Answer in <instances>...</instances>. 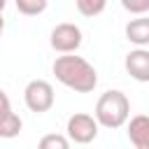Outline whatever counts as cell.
<instances>
[{
  "label": "cell",
  "mask_w": 149,
  "mask_h": 149,
  "mask_svg": "<svg viewBox=\"0 0 149 149\" xmlns=\"http://www.w3.org/2000/svg\"><path fill=\"white\" fill-rule=\"evenodd\" d=\"M121 7L130 14H137V16H147L149 12V0H121Z\"/></svg>",
  "instance_id": "obj_13"
},
{
  "label": "cell",
  "mask_w": 149,
  "mask_h": 149,
  "mask_svg": "<svg viewBox=\"0 0 149 149\" xmlns=\"http://www.w3.org/2000/svg\"><path fill=\"white\" fill-rule=\"evenodd\" d=\"M54 100H56V93H54V86L47 79H30L23 88V102L35 114L49 112L54 107Z\"/></svg>",
  "instance_id": "obj_3"
},
{
  "label": "cell",
  "mask_w": 149,
  "mask_h": 149,
  "mask_svg": "<svg viewBox=\"0 0 149 149\" xmlns=\"http://www.w3.org/2000/svg\"><path fill=\"white\" fill-rule=\"evenodd\" d=\"M5 7H7V2H5V0H0V16H2V12H5Z\"/></svg>",
  "instance_id": "obj_15"
},
{
  "label": "cell",
  "mask_w": 149,
  "mask_h": 149,
  "mask_svg": "<svg viewBox=\"0 0 149 149\" xmlns=\"http://www.w3.org/2000/svg\"><path fill=\"white\" fill-rule=\"evenodd\" d=\"M37 149H70V140L63 133H47L40 137Z\"/></svg>",
  "instance_id": "obj_10"
},
{
  "label": "cell",
  "mask_w": 149,
  "mask_h": 149,
  "mask_svg": "<svg viewBox=\"0 0 149 149\" xmlns=\"http://www.w3.org/2000/svg\"><path fill=\"white\" fill-rule=\"evenodd\" d=\"M98 128L100 126H98L95 116H91L86 112H74L65 123V130H68L65 135L74 144H88L98 137Z\"/></svg>",
  "instance_id": "obj_5"
},
{
  "label": "cell",
  "mask_w": 149,
  "mask_h": 149,
  "mask_svg": "<svg viewBox=\"0 0 149 149\" xmlns=\"http://www.w3.org/2000/svg\"><path fill=\"white\" fill-rule=\"evenodd\" d=\"M51 72L54 77L70 91L74 93H91L95 86H98V72L95 68L81 58V56H74V54H68V56H58L51 65Z\"/></svg>",
  "instance_id": "obj_1"
},
{
  "label": "cell",
  "mask_w": 149,
  "mask_h": 149,
  "mask_svg": "<svg viewBox=\"0 0 149 149\" xmlns=\"http://www.w3.org/2000/svg\"><path fill=\"white\" fill-rule=\"evenodd\" d=\"M126 40L137 49L149 47V16H135L126 23Z\"/></svg>",
  "instance_id": "obj_8"
},
{
  "label": "cell",
  "mask_w": 149,
  "mask_h": 149,
  "mask_svg": "<svg viewBox=\"0 0 149 149\" xmlns=\"http://www.w3.org/2000/svg\"><path fill=\"white\" fill-rule=\"evenodd\" d=\"M74 7H77V12H79L81 16L93 19V16H98V14H102V12H105L107 2H105V0H77V2H74Z\"/></svg>",
  "instance_id": "obj_11"
},
{
  "label": "cell",
  "mask_w": 149,
  "mask_h": 149,
  "mask_svg": "<svg viewBox=\"0 0 149 149\" xmlns=\"http://www.w3.org/2000/svg\"><path fill=\"white\" fill-rule=\"evenodd\" d=\"M126 72L135 81H149V49H133L123 58Z\"/></svg>",
  "instance_id": "obj_7"
},
{
  "label": "cell",
  "mask_w": 149,
  "mask_h": 149,
  "mask_svg": "<svg viewBox=\"0 0 149 149\" xmlns=\"http://www.w3.org/2000/svg\"><path fill=\"white\" fill-rule=\"evenodd\" d=\"M84 42V35H81V28L77 23H58L51 28L49 33V44L54 51H58L61 56H68V54H74Z\"/></svg>",
  "instance_id": "obj_4"
},
{
  "label": "cell",
  "mask_w": 149,
  "mask_h": 149,
  "mask_svg": "<svg viewBox=\"0 0 149 149\" xmlns=\"http://www.w3.org/2000/svg\"><path fill=\"white\" fill-rule=\"evenodd\" d=\"M49 7L47 0H16V9L26 16H37Z\"/></svg>",
  "instance_id": "obj_12"
},
{
  "label": "cell",
  "mask_w": 149,
  "mask_h": 149,
  "mask_svg": "<svg viewBox=\"0 0 149 149\" xmlns=\"http://www.w3.org/2000/svg\"><path fill=\"white\" fill-rule=\"evenodd\" d=\"M93 116L98 121V126L102 128H121L128 123L130 119V100L123 91H116V88H109L105 91L98 102H95V109H93Z\"/></svg>",
  "instance_id": "obj_2"
},
{
  "label": "cell",
  "mask_w": 149,
  "mask_h": 149,
  "mask_svg": "<svg viewBox=\"0 0 149 149\" xmlns=\"http://www.w3.org/2000/svg\"><path fill=\"white\" fill-rule=\"evenodd\" d=\"M128 140L133 142L135 149H149V116L137 114L128 121Z\"/></svg>",
  "instance_id": "obj_9"
},
{
  "label": "cell",
  "mask_w": 149,
  "mask_h": 149,
  "mask_svg": "<svg viewBox=\"0 0 149 149\" xmlns=\"http://www.w3.org/2000/svg\"><path fill=\"white\" fill-rule=\"evenodd\" d=\"M23 128V121L21 116L12 109V102H9V95L5 93V88L0 86V137L2 140H12L21 133Z\"/></svg>",
  "instance_id": "obj_6"
},
{
  "label": "cell",
  "mask_w": 149,
  "mask_h": 149,
  "mask_svg": "<svg viewBox=\"0 0 149 149\" xmlns=\"http://www.w3.org/2000/svg\"><path fill=\"white\" fill-rule=\"evenodd\" d=\"M2 33H5V19L0 16V40H2Z\"/></svg>",
  "instance_id": "obj_14"
}]
</instances>
